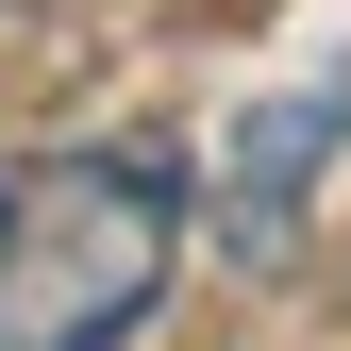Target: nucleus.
Here are the masks:
<instances>
[{"mask_svg": "<svg viewBox=\"0 0 351 351\" xmlns=\"http://www.w3.org/2000/svg\"><path fill=\"white\" fill-rule=\"evenodd\" d=\"M335 167H351V67H335V84H285V101H251L234 134H217V167H201V234L234 251V268H301Z\"/></svg>", "mask_w": 351, "mask_h": 351, "instance_id": "f03ea898", "label": "nucleus"}, {"mask_svg": "<svg viewBox=\"0 0 351 351\" xmlns=\"http://www.w3.org/2000/svg\"><path fill=\"white\" fill-rule=\"evenodd\" d=\"M184 268V167L167 151H51L0 184V351H101Z\"/></svg>", "mask_w": 351, "mask_h": 351, "instance_id": "f257e3e1", "label": "nucleus"}]
</instances>
